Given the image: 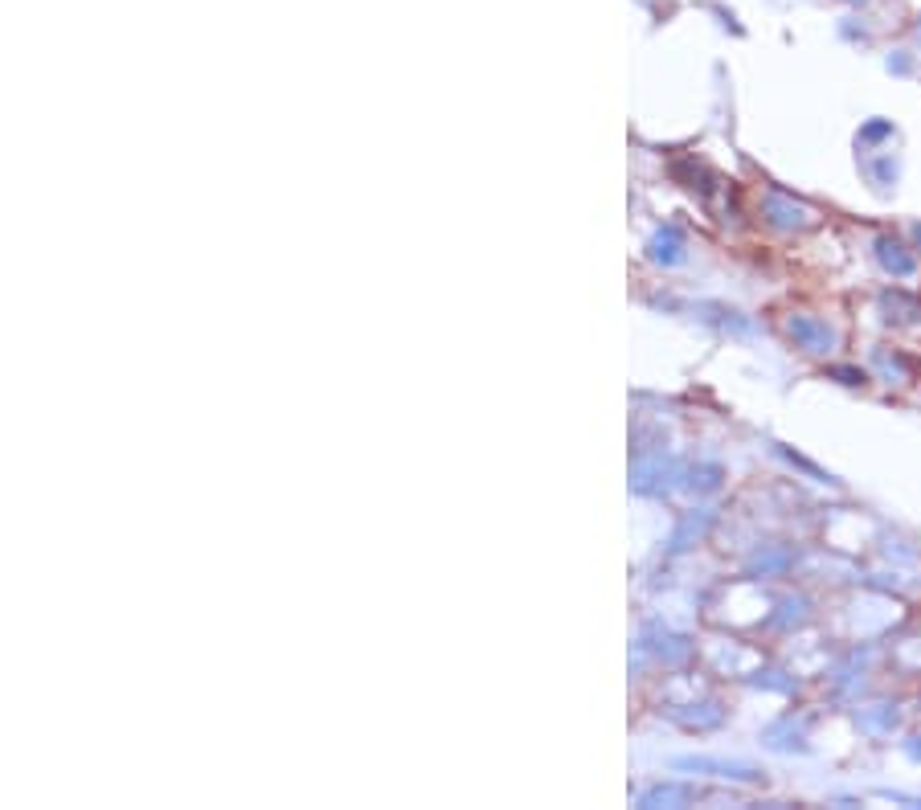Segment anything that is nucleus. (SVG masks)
Wrapping results in <instances>:
<instances>
[{
	"mask_svg": "<svg viewBox=\"0 0 921 810\" xmlns=\"http://www.w3.org/2000/svg\"><path fill=\"white\" fill-rule=\"evenodd\" d=\"M791 336H799L803 344H807V352H831V332L823 328V324H815V320H791Z\"/></svg>",
	"mask_w": 921,
	"mask_h": 810,
	"instance_id": "obj_1",
	"label": "nucleus"
},
{
	"mask_svg": "<svg viewBox=\"0 0 921 810\" xmlns=\"http://www.w3.org/2000/svg\"><path fill=\"white\" fill-rule=\"evenodd\" d=\"M688 770H717L721 778H741V782H750V778H758L750 765H725V761H684Z\"/></svg>",
	"mask_w": 921,
	"mask_h": 810,
	"instance_id": "obj_3",
	"label": "nucleus"
},
{
	"mask_svg": "<svg viewBox=\"0 0 921 810\" xmlns=\"http://www.w3.org/2000/svg\"><path fill=\"white\" fill-rule=\"evenodd\" d=\"M876 250H881V262L893 270V275H913V258H909V254H901V242L881 238V242H876Z\"/></svg>",
	"mask_w": 921,
	"mask_h": 810,
	"instance_id": "obj_2",
	"label": "nucleus"
}]
</instances>
